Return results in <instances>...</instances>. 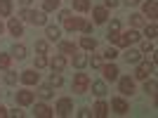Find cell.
Returning <instances> with one entry per match:
<instances>
[{
    "mask_svg": "<svg viewBox=\"0 0 158 118\" xmlns=\"http://www.w3.org/2000/svg\"><path fill=\"white\" fill-rule=\"evenodd\" d=\"M61 83H64V78H61L59 73H54V71H52V76H50V85H52V87H59Z\"/></svg>",
    "mask_w": 158,
    "mask_h": 118,
    "instance_id": "cell-32",
    "label": "cell"
},
{
    "mask_svg": "<svg viewBox=\"0 0 158 118\" xmlns=\"http://www.w3.org/2000/svg\"><path fill=\"white\" fill-rule=\"evenodd\" d=\"M87 64H92V69H102V59L92 57V59H87Z\"/></svg>",
    "mask_w": 158,
    "mask_h": 118,
    "instance_id": "cell-40",
    "label": "cell"
},
{
    "mask_svg": "<svg viewBox=\"0 0 158 118\" xmlns=\"http://www.w3.org/2000/svg\"><path fill=\"white\" fill-rule=\"evenodd\" d=\"M156 80H149V78H146V83H144V92H146V95H149V97H153V95H156Z\"/></svg>",
    "mask_w": 158,
    "mask_h": 118,
    "instance_id": "cell-27",
    "label": "cell"
},
{
    "mask_svg": "<svg viewBox=\"0 0 158 118\" xmlns=\"http://www.w3.org/2000/svg\"><path fill=\"white\" fill-rule=\"evenodd\" d=\"M35 50H38L40 54H45L47 52V40H38V43H35Z\"/></svg>",
    "mask_w": 158,
    "mask_h": 118,
    "instance_id": "cell-36",
    "label": "cell"
},
{
    "mask_svg": "<svg viewBox=\"0 0 158 118\" xmlns=\"http://www.w3.org/2000/svg\"><path fill=\"white\" fill-rule=\"evenodd\" d=\"M19 2H21V5H24V7H28V5H31V2H33V0H19Z\"/></svg>",
    "mask_w": 158,
    "mask_h": 118,
    "instance_id": "cell-48",
    "label": "cell"
},
{
    "mask_svg": "<svg viewBox=\"0 0 158 118\" xmlns=\"http://www.w3.org/2000/svg\"><path fill=\"white\" fill-rule=\"evenodd\" d=\"M123 2H125L127 7H135V5H139V2H142V0H123Z\"/></svg>",
    "mask_w": 158,
    "mask_h": 118,
    "instance_id": "cell-45",
    "label": "cell"
},
{
    "mask_svg": "<svg viewBox=\"0 0 158 118\" xmlns=\"http://www.w3.org/2000/svg\"><path fill=\"white\" fill-rule=\"evenodd\" d=\"M118 90H120V95H132L135 92V80L130 78V76H125V78H120L118 80Z\"/></svg>",
    "mask_w": 158,
    "mask_h": 118,
    "instance_id": "cell-5",
    "label": "cell"
},
{
    "mask_svg": "<svg viewBox=\"0 0 158 118\" xmlns=\"http://www.w3.org/2000/svg\"><path fill=\"white\" fill-rule=\"evenodd\" d=\"M87 87H90V76L87 73H76V78H73V92L83 95V92H87Z\"/></svg>",
    "mask_w": 158,
    "mask_h": 118,
    "instance_id": "cell-2",
    "label": "cell"
},
{
    "mask_svg": "<svg viewBox=\"0 0 158 118\" xmlns=\"http://www.w3.org/2000/svg\"><path fill=\"white\" fill-rule=\"evenodd\" d=\"M130 24H132V28L144 26V14H130Z\"/></svg>",
    "mask_w": 158,
    "mask_h": 118,
    "instance_id": "cell-26",
    "label": "cell"
},
{
    "mask_svg": "<svg viewBox=\"0 0 158 118\" xmlns=\"http://www.w3.org/2000/svg\"><path fill=\"white\" fill-rule=\"evenodd\" d=\"M45 36H47V40L50 43H57V40L61 38V31L57 26H45Z\"/></svg>",
    "mask_w": 158,
    "mask_h": 118,
    "instance_id": "cell-19",
    "label": "cell"
},
{
    "mask_svg": "<svg viewBox=\"0 0 158 118\" xmlns=\"http://www.w3.org/2000/svg\"><path fill=\"white\" fill-rule=\"evenodd\" d=\"M80 47H83V50H94V47H97V40L90 38V36H83V38H80Z\"/></svg>",
    "mask_w": 158,
    "mask_h": 118,
    "instance_id": "cell-22",
    "label": "cell"
},
{
    "mask_svg": "<svg viewBox=\"0 0 158 118\" xmlns=\"http://www.w3.org/2000/svg\"><path fill=\"white\" fill-rule=\"evenodd\" d=\"M19 17L24 21H28V24H33V26H47V17L45 12H35V10H28V7H24L19 12Z\"/></svg>",
    "mask_w": 158,
    "mask_h": 118,
    "instance_id": "cell-1",
    "label": "cell"
},
{
    "mask_svg": "<svg viewBox=\"0 0 158 118\" xmlns=\"http://www.w3.org/2000/svg\"><path fill=\"white\" fill-rule=\"evenodd\" d=\"M12 57L24 59V57H26V47H24V45H14V47H12Z\"/></svg>",
    "mask_w": 158,
    "mask_h": 118,
    "instance_id": "cell-30",
    "label": "cell"
},
{
    "mask_svg": "<svg viewBox=\"0 0 158 118\" xmlns=\"http://www.w3.org/2000/svg\"><path fill=\"white\" fill-rule=\"evenodd\" d=\"M73 66H76V69H85V66H87V57H85V54H80V52H76V54H73Z\"/></svg>",
    "mask_w": 158,
    "mask_h": 118,
    "instance_id": "cell-23",
    "label": "cell"
},
{
    "mask_svg": "<svg viewBox=\"0 0 158 118\" xmlns=\"http://www.w3.org/2000/svg\"><path fill=\"white\" fill-rule=\"evenodd\" d=\"M10 116H17V118H21V116H24V111H19V109H14V111H10Z\"/></svg>",
    "mask_w": 158,
    "mask_h": 118,
    "instance_id": "cell-46",
    "label": "cell"
},
{
    "mask_svg": "<svg viewBox=\"0 0 158 118\" xmlns=\"http://www.w3.org/2000/svg\"><path fill=\"white\" fill-rule=\"evenodd\" d=\"M59 7V0H43V12H52Z\"/></svg>",
    "mask_w": 158,
    "mask_h": 118,
    "instance_id": "cell-29",
    "label": "cell"
},
{
    "mask_svg": "<svg viewBox=\"0 0 158 118\" xmlns=\"http://www.w3.org/2000/svg\"><path fill=\"white\" fill-rule=\"evenodd\" d=\"M144 17H149V19H156L158 17V5L156 2H151V0L144 2Z\"/></svg>",
    "mask_w": 158,
    "mask_h": 118,
    "instance_id": "cell-16",
    "label": "cell"
},
{
    "mask_svg": "<svg viewBox=\"0 0 158 118\" xmlns=\"http://www.w3.org/2000/svg\"><path fill=\"white\" fill-rule=\"evenodd\" d=\"M153 71H156V66H153L151 61H146V64H139V66H137V73H135V76H137L139 80H146Z\"/></svg>",
    "mask_w": 158,
    "mask_h": 118,
    "instance_id": "cell-6",
    "label": "cell"
},
{
    "mask_svg": "<svg viewBox=\"0 0 158 118\" xmlns=\"http://www.w3.org/2000/svg\"><path fill=\"white\" fill-rule=\"evenodd\" d=\"M78 116H80V118H90V116H92V111H87V109H80Z\"/></svg>",
    "mask_w": 158,
    "mask_h": 118,
    "instance_id": "cell-43",
    "label": "cell"
},
{
    "mask_svg": "<svg viewBox=\"0 0 158 118\" xmlns=\"http://www.w3.org/2000/svg\"><path fill=\"white\" fill-rule=\"evenodd\" d=\"M7 28H10V33H12V36H24V26H21L19 19H10Z\"/></svg>",
    "mask_w": 158,
    "mask_h": 118,
    "instance_id": "cell-18",
    "label": "cell"
},
{
    "mask_svg": "<svg viewBox=\"0 0 158 118\" xmlns=\"http://www.w3.org/2000/svg\"><path fill=\"white\" fill-rule=\"evenodd\" d=\"M61 21H64V28H66V31H78V28H80V19H78V17H71V12L66 14Z\"/></svg>",
    "mask_w": 158,
    "mask_h": 118,
    "instance_id": "cell-9",
    "label": "cell"
},
{
    "mask_svg": "<svg viewBox=\"0 0 158 118\" xmlns=\"http://www.w3.org/2000/svg\"><path fill=\"white\" fill-rule=\"evenodd\" d=\"M142 52H144V54H151L153 52V43H151V40H146L144 45H142Z\"/></svg>",
    "mask_w": 158,
    "mask_h": 118,
    "instance_id": "cell-38",
    "label": "cell"
},
{
    "mask_svg": "<svg viewBox=\"0 0 158 118\" xmlns=\"http://www.w3.org/2000/svg\"><path fill=\"white\" fill-rule=\"evenodd\" d=\"M137 40H142V36H139V31L137 28H130L127 33H123V36H118V43L120 47H130V43H137Z\"/></svg>",
    "mask_w": 158,
    "mask_h": 118,
    "instance_id": "cell-3",
    "label": "cell"
},
{
    "mask_svg": "<svg viewBox=\"0 0 158 118\" xmlns=\"http://www.w3.org/2000/svg\"><path fill=\"white\" fill-rule=\"evenodd\" d=\"M38 78H40V76H38L35 71H24V73L19 76V80L24 83V85H35V83H38Z\"/></svg>",
    "mask_w": 158,
    "mask_h": 118,
    "instance_id": "cell-13",
    "label": "cell"
},
{
    "mask_svg": "<svg viewBox=\"0 0 158 118\" xmlns=\"http://www.w3.org/2000/svg\"><path fill=\"white\" fill-rule=\"evenodd\" d=\"M38 95H40L43 99H50V97L54 95V92H52V85H40V87H38Z\"/></svg>",
    "mask_w": 158,
    "mask_h": 118,
    "instance_id": "cell-28",
    "label": "cell"
},
{
    "mask_svg": "<svg viewBox=\"0 0 158 118\" xmlns=\"http://www.w3.org/2000/svg\"><path fill=\"white\" fill-rule=\"evenodd\" d=\"M73 2V10L76 12H87L90 10V0H71Z\"/></svg>",
    "mask_w": 158,
    "mask_h": 118,
    "instance_id": "cell-25",
    "label": "cell"
},
{
    "mask_svg": "<svg viewBox=\"0 0 158 118\" xmlns=\"http://www.w3.org/2000/svg\"><path fill=\"white\" fill-rule=\"evenodd\" d=\"M50 66H52L54 73H61V71L66 69V57H64V54H57V57L50 61Z\"/></svg>",
    "mask_w": 158,
    "mask_h": 118,
    "instance_id": "cell-11",
    "label": "cell"
},
{
    "mask_svg": "<svg viewBox=\"0 0 158 118\" xmlns=\"http://www.w3.org/2000/svg\"><path fill=\"white\" fill-rule=\"evenodd\" d=\"M5 116H10V111H7L5 106H0V118H5Z\"/></svg>",
    "mask_w": 158,
    "mask_h": 118,
    "instance_id": "cell-47",
    "label": "cell"
},
{
    "mask_svg": "<svg viewBox=\"0 0 158 118\" xmlns=\"http://www.w3.org/2000/svg\"><path fill=\"white\" fill-rule=\"evenodd\" d=\"M52 113L54 111L47 104H35V109H33V116H38V118H50Z\"/></svg>",
    "mask_w": 158,
    "mask_h": 118,
    "instance_id": "cell-14",
    "label": "cell"
},
{
    "mask_svg": "<svg viewBox=\"0 0 158 118\" xmlns=\"http://www.w3.org/2000/svg\"><path fill=\"white\" fill-rule=\"evenodd\" d=\"M92 17H94V24H104V21L109 19V10H106V7H94Z\"/></svg>",
    "mask_w": 158,
    "mask_h": 118,
    "instance_id": "cell-12",
    "label": "cell"
},
{
    "mask_svg": "<svg viewBox=\"0 0 158 118\" xmlns=\"http://www.w3.org/2000/svg\"><path fill=\"white\" fill-rule=\"evenodd\" d=\"M111 106H113V111L118 113V116H125V113L130 111V106H127V102H125L123 97H116V99L111 102Z\"/></svg>",
    "mask_w": 158,
    "mask_h": 118,
    "instance_id": "cell-8",
    "label": "cell"
},
{
    "mask_svg": "<svg viewBox=\"0 0 158 118\" xmlns=\"http://www.w3.org/2000/svg\"><path fill=\"white\" fill-rule=\"evenodd\" d=\"M10 61H12V54H0V69H10Z\"/></svg>",
    "mask_w": 158,
    "mask_h": 118,
    "instance_id": "cell-33",
    "label": "cell"
},
{
    "mask_svg": "<svg viewBox=\"0 0 158 118\" xmlns=\"http://www.w3.org/2000/svg\"><path fill=\"white\" fill-rule=\"evenodd\" d=\"M104 57L109 59V61H113V59L118 57V52H116V50H113V47H109V50H106V52H104Z\"/></svg>",
    "mask_w": 158,
    "mask_h": 118,
    "instance_id": "cell-39",
    "label": "cell"
},
{
    "mask_svg": "<svg viewBox=\"0 0 158 118\" xmlns=\"http://www.w3.org/2000/svg\"><path fill=\"white\" fill-rule=\"evenodd\" d=\"M123 57H125L127 64H139V59H142V52H139V50H125V54H123Z\"/></svg>",
    "mask_w": 158,
    "mask_h": 118,
    "instance_id": "cell-20",
    "label": "cell"
},
{
    "mask_svg": "<svg viewBox=\"0 0 158 118\" xmlns=\"http://www.w3.org/2000/svg\"><path fill=\"white\" fill-rule=\"evenodd\" d=\"M118 2H120V0H104L106 7H118Z\"/></svg>",
    "mask_w": 158,
    "mask_h": 118,
    "instance_id": "cell-44",
    "label": "cell"
},
{
    "mask_svg": "<svg viewBox=\"0 0 158 118\" xmlns=\"http://www.w3.org/2000/svg\"><path fill=\"white\" fill-rule=\"evenodd\" d=\"M12 14V0H0V17H10Z\"/></svg>",
    "mask_w": 158,
    "mask_h": 118,
    "instance_id": "cell-24",
    "label": "cell"
},
{
    "mask_svg": "<svg viewBox=\"0 0 158 118\" xmlns=\"http://www.w3.org/2000/svg\"><path fill=\"white\" fill-rule=\"evenodd\" d=\"M102 73H104V80H116L120 71L116 64H106V66H102Z\"/></svg>",
    "mask_w": 158,
    "mask_h": 118,
    "instance_id": "cell-10",
    "label": "cell"
},
{
    "mask_svg": "<svg viewBox=\"0 0 158 118\" xmlns=\"http://www.w3.org/2000/svg\"><path fill=\"white\" fill-rule=\"evenodd\" d=\"M2 31H5V26H2V21H0V33H2Z\"/></svg>",
    "mask_w": 158,
    "mask_h": 118,
    "instance_id": "cell-49",
    "label": "cell"
},
{
    "mask_svg": "<svg viewBox=\"0 0 158 118\" xmlns=\"http://www.w3.org/2000/svg\"><path fill=\"white\" fill-rule=\"evenodd\" d=\"M59 52L61 54H76L78 52V45H76V43H69V40H61L59 43Z\"/></svg>",
    "mask_w": 158,
    "mask_h": 118,
    "instance_id": "cell-15",
    "label": "cell"
},
{
    "mask_svg": "<svg viewBox=\"0 0 158 118\" xmlns=\"http://www.w3.org/2000/svg\"><path fill=\"white\" fill-rule=\"evenodd\" d=\"M146 36H149V40H153L156 38V33H158V28H156V24H151V26H149V24H146Z\"/></svg>",
    "mask_w": 158,
    "mask_h": 118,
    "instance_id": "cell-35",
    "label": "cell"
},
{
    "mask_svg": "<svg viewBox=\"0 0 158 118\" xmlns=\"http://www.w3.org/2000/svg\"><path fill=\"white\" fill-rule=\"evenodd\" d=\"M17 80H19V76H17L14 71H10V69H7V73H5V83H7V85H17Z\"/></svg>",
    "mask_w": 158,
    "mask_h": 118,
    "instance_id": "cell-31",
    "label": "cell"
},
{
    "mask_svg": "<svg viewBox=\"0 0 158 118\" xmlns=\"http://www.w3.org/2000/svg\"><path fill=\"white\" fill-rule=\"evenodd\" d=\"M80 31H83V33H92V24H90V21H83V19H80Z\"/></svg>",
    "mask_w": 158,
    "mask_h": 118,
    "instance_id": "cell-37",
    "label": "cell"
},
{
    "mask_svg": "<svg viewBox=\"0 0 158 118\" xmlns=\"http://www.w3.org/2000/svg\"><path fill=\"white\" fill-rule=\"evenodd\" d=\"M47 66V57L45 54H38V57H35V69H45Z\"/></svg>",
    "mask_w": 158,
    "mask_h": 118,
    "instance_id": "cell-34",
    "label": "cell"
},
{
    "mask_svg": "<svg viewBox=\"0 0 158 118\" xmlns=\"http://www.w3.org/2000/svg\"><path fill=\"white\" fill-rule=\"evenodd\" d=\"M33 99H35V95H33L31 90H19L17 92V104H21V106L33 104Z\"/></svg>",
    "mask_w": 158,
    "mask_h": 118,
    "instance_id": "cell-7",
    "label": "cell"
},
{
    "mask_svg": "<svg viewBox=\"0 0 158 118\" xmlns=\"http://www.w3.org/2000/svg\"><path fill=\"white\" fill-rule=\"evenodd\" d=\"M73 111V102L69 97H61L59 102H57V109H54V113L57 116H69V113Z\"/></svg>",
    "mask_w": 158,
    "mask_h": 118,
    "instance_id": "cell-4",
    "label": "cell"
},
{
    "mask_svg": "<svg viewBox=\"0 0 158 118\" xmlns=\"http://www.w3.org/2000/svg\"><path fill=\"white\" fill-rule=\"evenodd\" d=\"M90 85H92V95H97V97H104L106 92H109L104 80H94V83H90Z\"/></svg>",
    "mask_w": 158,
    "mask_h": 118,
    "instance_id": "cell-17",
    "label": "cell"
},
{
    "mask_svg": "<svg viewBox=\"0 0 158 118\" xmlns=\"http://www.w3.org/2000/svg\"><path fill=\"white\" fill-rule=\"evenodd\" d=\"M106 113H109V104H106V102H97V106H94V116H97V118H106Z\"/></svg>",
    "mask_w": 158,
    "mask_h": 118,
    "instance_id": "cell-21",
    "label": "cell"
},
{
    "mask_svg": "<svg viewBox=\"0 0 158 118\" xmlns=\"http://www.w3.org/2000/svg\"><path fill=\"white\" fill-rule=\"evenodd\" d=\"M109 31H120V21H118V19H113V21H111V26H109Z\"/></svg>",
    "mask_w": 158,
    "mask_h": 118,
    "instance_id": "cell-42",
    "label": "cell"
},
{
    "mask_svg": "<svg viewBox=\"0 0 158 118\" xmlns=\"http://www.w3.org/2000/svg\"><path fill=\"white\" fill-rule=\"evenodd\" d=\"M151 2H156V0H151Z\"/></svg>",
    "mask_w": 158,
    "mask_h": 118,
    "instance_id": "cell-50",
    "label": "cell"
},
{
    "mask_svg": "<svg viewBox=\"0 0 158 118\" xmlns=\"http://www.w3.org/2000/svg\"><path fill=\"white\" fill-rule=\"evenodd\" d=\"M118 36H120L118 31H109V33H106V38H109V43H116V40H118Z\"/></svg>",
    "mask_w": 158,
    "mask_h": 118,
    "instance_id": "cell-41",
    "label": "cell"
}]
</instances>
